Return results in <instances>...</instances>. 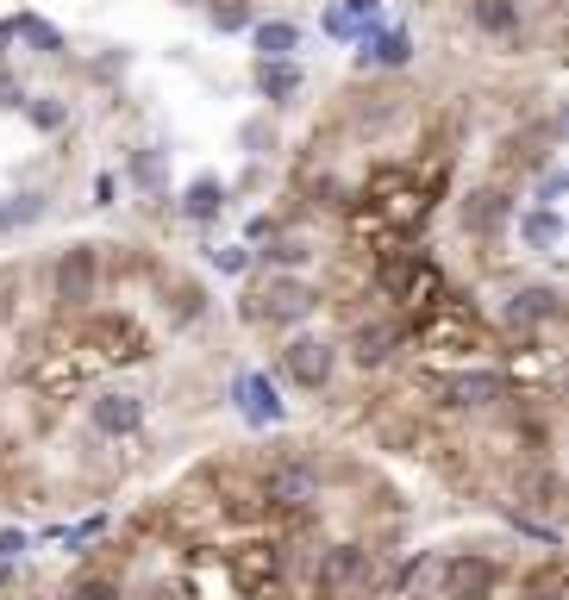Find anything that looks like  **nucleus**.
I'll use <instances>...</instances> for the list:
<instances>
[{
  "instance_id": "f257e3e1",
  "label": "nucleus",
  "mask_w": 569,
  "mask_h": 600,
  "mask_svg": "<svg viewBox=\"0 0 569 600\" xmlns=\"http://www.w3.org/2000/svg\"><path fill=\"white\" fill-rule=\"evenodd\" d=\"M375 581H382V550L370 544H332L314 563V594L326 600H370Z\"/></svg>"
},
{
  "instance_id": "f03ea898",
  "label": "nucleus",
  "mask_w": 569,
  "mask_h": 600,
  "mask_svg": "<svg viewBox=\"0 0 569 600\" xmlns=\"http://www.w3.org/2000/svg\"><path fill=\"white\" fill-rule=\"evenodd\" d=\"M251 301H256L251 319H270V326H295V319H307L319 307V294L307 282H295V275H270V288H256Z\"/></svg>"
},
{
  "instance_id": "7ed1b4c3",
  "label": "nucleus",
  "mask_w": 569,
  "mask_h": 600,
  "mask_svg": "<svg viewBox=\"0 0 569 600\" xmlns=\"http://www.w3.org/2000/svg\"><path fill=\"white\" fill-rule=\"evenodd\" d=\"M501 588V563L482 550H457L445 557V600H489Z\"/></svg>"
},
{
  "instance_id": "20e7f679",
  "label": "nucleus",
  "mask_w": 569,
  "mask_h": 600,
  "mask_svg": "<svg viewBox=\"0 0 569 600\" xmlns=\"http://www.w3.org/2000/svg\"><path fill=\"white\" fill-rule=\"evenodd\" d=\"M513 394V382L501 375V369H463V375H451L445 382V407H501Z\"/></svg>"
},
{
  "instance_id": "39448f33",
  "label": "nucleus",
  "mask_w": 569,
  "mask_h": 600,
  "mask_svg": "<svg viewBox=\"0 0 569 600\" xmlns=\"http://www.w3.org/2000/svg\"><path fill=\"white\" fill-rule=\"evenodd\" d=\"M332 363H338V350L326 345V338H295V345L282 350V369H288V382L307 388V394L332 382Z\"/></svg>"
},
{
  "instance_id": "423d86ee",
  "label": "nucleus",
  "mask_w": 569,
  "mask_h": 600,
  "mask_svg": "<svg viewBox=\"0 0 569 600\" xmlns=\"http://www.w3.org/2000/svg\"><path fill=\"white\" fill-rule=\"evenodd\" d=\"M95 288H100L95 251H88V244H69V251L57 257V301H63V307H88Z\"/></svg>"
},
{
  "instance_id": "0eeeda50",
  "label": "nucleus",
  "mask_w": 569,
  "mask_h": 600,
  "mask_svg": "<svg viewBox=\"0 0 569 600\" xmlns=\"http://www.w3.org/2000/svg\"><path fill=\"white\" fill-rule=\"evenodd\" d=\"M232 401H238V413H244L251 426H282V394H275V382L263 375V369H244V375H238Z\"/></svg>"
},
{
  "instance_id": "6e6552de",
  "label": "nucleus",
  "mask_w": 569,
  "mask_h": 600,
  "mask_svg": "<svg viewBox=\"0 0 569 600\" xmlns=\"http://www.w3.org/2000/svg\"><path fill=\"white\" fill-rule=\"evenodd\" d=\"M407 57H413L407 32H382V25H370V32L357 39V69H407Z\"/></svg>"
},
{
  "instance_id": "1a4fd4ad",
  "label": "nucleus",
  "mask_w": 569,
  "mask_h": 600,
  "mask_svg": "<svg viewBox=\"0 0 569 600\" xmlns=\"http://www.w3.org/2000/svg\"><path fill=\"white\" fill-rule=\"evenodd\" d=\"M263 501H270V506H307V501H319L314 469H300V463L270 469V476H263Z\"/></svg>"
},
{
  "instance_id": "9d476101",
  "label": "nucleus",
  "mask_w": 569,
  "mask_h": 600,
  "mask_svg": "<svg viewBox=\"0 0 569 600\" xmlns=\"http://www.w3.org/2000/svg\"><path fill=\"white\" fill-rule=\"evenodd\" d=\"M563 313V301H557V288H545V282H532V288H519L507 301V326L513 331H532V326H550Z\"/></svg>"
},
{
  "instance_id": "9b49d317",
  "label": "nucleus",
  "mask_w": 569,
  "mask_h": 600,
  "mask_svg": "<svg viewBox=\"0 0 569 600\" xmlns=\"http://www.w3.org/2000/svg\"><path fill=\"white\" fill-rule=\"evenodd\" d=\"M95 426L107 432V438H132V432L144 426V401H138V394H100Z\"/></svg>"
},
{
  "instance_id": "f8f14e48",
  "label": "nucleus",
  "mask_w": 569,
  "mask_h": 600,
  "mask_svg": "<svg viewBox=\"0 0 569 600\" xmlns=\"http://www.w3.org/2000/svg\"><path fill=\"white\" fill-rule=\"evenodd\" d=\"M256 95L282 107V100L300 95V63L295 57H256Z\"/></svg>"
},
{
  "instance_id": "ddd939ff",
  "label": "nucleus",
  "mask_w": 569,
  "mask_h": 600,
  "mask_svg": "<svg viewBox=\"0 0 569 600\" xmlns=\"http://www.w3.org/2000/svg\"><path fill=\"white\" fill-rule=\"evenodd\" d=\"M375 20H382V0H338L332 13H326V32H332V39H344V44H357Z\"/></svg>"
},
{
  "instance_id": "4468645a",
  "label": "nucleus",
  "mask_w": 569,
  "mask_h": 600,
  "mask_svg": "<svg viewBox=\"0 0 569 600\" xmlns=\"http://www.w3.org/2000/svg\"><path fill=\"white\" fill-rule=\"evenodd\" d=\"M182 214L195 219V226H214V219L226 214V182H219V175H195L188 194H182Z\"/></svg>"
},
{
  "instance_id": "2eb2a0df",
  "label": "nucleus",
  "mask_w": 569,
  "mask_h": 600,
  "mask_svg": "<svg viewBox=\"0 0 569 600\" xmlns=\"http://www.w3.org/2000/svg\"><path fill=\"white\" fill-rule=\"evenodd\" d=\"M470 20L489 39H519V0H470Z\"/></svg>"
},
{
  "instance_id": "dca6fc26",
  "label": "nucleus",
  "mask_w": 569,
  "mask_h": 600,
  "mask_svg": "<svg viewBox=\"0 0 569 600\" xmlns=\"http://www.w3.org/2000/svg\"><path fill=\"white\" fill-rule=\"evenodd\" d=\"M463 226H470V232H482V238H494L501 226H507V200H501V194H489V188H475L470 200H463Z\"/></svg>"
},
{
  "instance_id": "f3484780",
  "label": "nucleus",
  "mask_w": 569,
  "mask_h": 600,
  "mask_svg": "<svg viewBox=\"0 0 569 600\" xmlns=\"http://www.w3.org/2000/svg\"><path fill=\"white\" fill-rule=\"evenodd\" d=\"M519 238H526V251H557V244H563V219H557V207H532V214H519Z\"/></svg>"
},
{
  "instance_id": "a211bd4d",
  "label": "nucleus",
  "mask_w": 569,
  "mask_h": 600,
  "mask_svg": "<svg viewBox=\"0 0 569 600\" xmlns=\"http://www.w3.org/2000/svg\"><path fill=\"white\" fill-rule=\"evenodd\" d=\"M389 357H394V326H357V338H351L357 369H382Z\"/></svg>"
},
{
  "instance_id": "6ab92c4d",
  "label": "nucleus",
  "mask_w": 569,
  "mask_h": 600,
  "mask_svg": "<svg viewBox=\"0 0 569 600\" xmlns=\"http://www.w3.org/2000/svg\"><path fill=\"white\" fill-rule=\"evenodd\" d=\"M251 44L263 51V57H295L300 25H288V20H251Z\"/></svg>"
},
{
  "instance_id": "aec40b11",
  "label": "nucleus",
  "mask_w": 569,
  "mask_h": 600,
  "mask_svg": "<svg viewBox=\"0 0 569 600\" xmlns=\"http://www.w3.org/2000/svg\"><path fill=\"white\" fill-rule=\"evenodd\" d=\"M7 32H13V39H25L32 51H39V57H63V32H57V25H44L39 13H20V20L7 25Z\"/></svg>"
},
{
  "instance_id": "412c9836",
  "label": "nucleus",
  "mask_w": 569,
  "mask_h": 600,
  "mask_svg": "<svg viewBox=\"0 0 569 600\" xmlns=\"http://www.w3.org/2000/svg\"><path fill=\"white\" fill-rule=\"evenodd\" d=\"M20 107L39 132H63V126H69V100L63 95H39V100H20Z\"/></svg>"
},
{
  "instance_id": "4be33fe9",
  "label": "nucleus",
  "mask_w": 569,
  "mask_h": 600,
  "mask_svg": "<svg viewBox=\"0 0 569 600\" xmlns=\"http://www.w3.org/2000/svg\"><path fill=\"white\" fill-rule=\"evenodd\" d=\"M207 25L214 32H251V0H207Z\"/></svg>"
},
{
  "instance_id": "5701e85b",
  "label": "nucleus",
  "mask_w": 569,
  "mask_h": 600,
  "mask_svg": "<svg viewBox=\"0 0 569 600\" xmlns=\"http://www.w3.org/2000/svg\"><path fill=\"white\" fill-rule=\"evenodd\" d=\"M44 219V194H13L7 207H0V232H13V226H32Z\"/></svg>"
},
{
  "instance_id": "b1692460",
  "label": "nucleus",
  "mask_w": 569,
  "mask_h": 600,
  "mask_svg": "<svg viewBox=\"0 0 569 600\" xmlns=\"http://www.w3.org/2000/svg\"><path fill=\"white\" fill-rule=\"evenodd\" d=\"M263 257H270L275 270H300V263H314V251H307L300 238H275V244H270Z\"/></svg>"
},
{
  "instance_id": "393cba45",
  "label": "nucleus",
  "mask_w": 569,
  "mask_h": 600,
  "mask_svg": "<svg viewBox=\"0 0 569 600\" xmlns=\"http://www.w3.org/2000/svg\"><path fill=\"white\" fill-rule=\"evenodd\" d=\"M132 182L138 188H163V151H132Z\"/></svg>"
},
{
  "instance_id": "a878e982",
  "label": "nucleus",
  "mask_w": 569,
  "mask_h": 600,
  "mask_svg": "<svg viewBox=\"0 0 569 600\" xmlns=\"http://www.w3.org/2000/svg\"><path fill=\"white\" fill-rule=\"evenodd\" d=\"M69 600H119V581L88 576V581H76V588H69Z\"/></svg>"
},
{
  "instance_id": "bb28decb",
  "label": "nucleus",
  "mask_w": 569,
  "mask_h": 600,
  "mask_svg": "<svg viewBox=\"0 0 569 600\" xmlns=\"http://www.w3.org/2000/svg\"><path fill=\"white\" fill-rule=\"evenodd\" d=\"M214 270L219 275H244L251 270V251H244V244H226V251H214Z\"/></svg>"
},
{
  "instance_id": "cd10ccee",
  "label": "nucleus",
  "mask_w": 569,
  "mask_h": 600,
  "mask_svg": "<svg viewBox=\"0 0 569 600\" xmlns=\"http://www.w3.org/2000/svg\"><path fill=\"white\" fill-rule=\"evenodd\" d=\"M25 544H32V538H25L20 525H7V532H0V563H13V557H25Z\"/></svg>"
},
{
  "instance_id": "c85d7f7f",
  "label": "nucleus",
  "mask_w": 569,
  "mask_h": 600,
  "mask_svg": "<svg viewBox=\"0 0 569 600\" xmlns=\"http://www.w3.org/2000/svg\"><path fill=\"white\" fill-rule=\"evenodd\" d=\"M426 563H433L426 550H419V557H407V563H401V576H394V588H407L413 576H426Z\"/></svg>"
},
{
  "instance_id": "c756f323",
  "label": "nucleus",
  "mask_w": 569,
  "mask_h": 600,
  "mask_svg": "<svg viewBox=\"0 0 569 600\" xmlns=\"http://www.w3.org/2000/svg\"><path fill=\"white\" fill-rule=\"evenodd\" d=\"M100 525H107V520H81L76 532H63V538H69V550H76V544H88V538H100Z\"/></svg>"
},
{
  "instance_id": "7c9ffc66",
  "label": "nucleus",
  "mask_w": 569,
  "mask_h": 600,
  "mask_svg": "<svg viewBox=\"0 0 569 600\" xmlns=\"http://www.w3.org/2000/svg\"><path fill=\"white\" fill-rule=\"evenodd\" d=\"M557 194H563V175L550 170V175H545V188H538V207H557Z\"/></svg>"
},
{
  "instance_id": "2f4dec72",
  "label": "nucleus",
  "mask_w": 569,
  "mask_h": 600,
  "mask_svg": "<svg viewBox=\"0 0 569 600\" xmlns=\"http://www.w3.org/2000/svg\"><path fill=\"white\" fill-rule=\"evenodd\" d=\"M0 576H7V563H0Z\"/></svg>"
}]
</instances>
